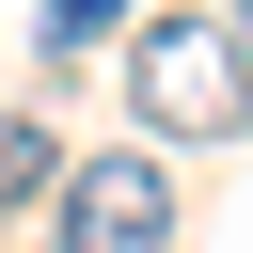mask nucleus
I'll return each instance as SVG.
<instances>
[{
  "label": "nucleus",
  "mask_w": 253,
  "mask_h": 253,
  "mask_svg": "<svg viewBox=\"0 0 253 253\" xmlns=\"http://www.w3.org/2000/svg\"><path fill=\"white\" fill-rule=\"evenodd\" d=\"M221 32H237V63H253V0H237V16H221Z\"/></svg>",
  "instance_id": "nucleus-4"
},
{
  "label": "nucleus",
  "mask_w": 253,
  "mask_h": 253,
  "mask_svg": "<svg viewBox=\"0 0 253 253\" xmlns=\"http://www.w3.org/2000/svg\"><path fill=\"white\" fill-rule=\"evenodd\" d=\"M47 190H63V142H47L32 111H0V221H16V206H47Z\"/></svg>",
  "instance_id": "nucleus-3"
},
{
  "label": "nucleus",
  "mask_w": 253,
  "mask_h": 253,
  "mask_svg": "<svg viewBox=\"0 0 253 253\" xmlns=\"http://www.w3.org/2000/svg\"><path fill=\"white\" fill-rule=\"evenodd\" d=\"M47 253H174V174L158 158H63Z\"/></svg>",
  "instance_id": "nucleus-2"
},
{
  "label": "nucleus",
  "mask_w": 253,
  "mask_h": 253,
  "mask_svg": "<svg viewBox=\"0 0 253 253\" xmlns=\"http://www.w3.org/2000/svg\"><path fill=\"white\" fill-rule=\"evenodd\" d=\"M126 95H142V126L158 142H221L237 111H253V63H237V32L221 16H142V47H126Z\"/></svg>",
  "instance_id": "nucleus-1"
}]
</instances>
